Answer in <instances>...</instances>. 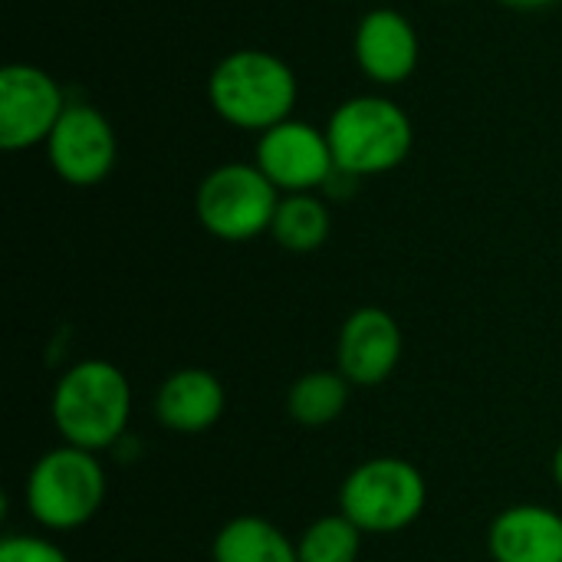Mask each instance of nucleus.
Masks as SVG:
<instances>
[{
    "label": "nucleus",
    "mask_w": 562,
    "mask_h": 562,
    "mask_svg": "<svg viewBox=\"0 0 562 562\" xmlns=\"http://www.w3.org/2000/svg\"><path fill=\"white\" fill-rule=\"evenodd\" d=\"M63 86L40 66L10 63L0 69V145L23 151L46 145L66 112Z\"/></svg>",
    "instance_id": "nucleus-7"
},
{
    "label": "nucleus",
    "mask_w": 562,
    "mask_h": 562,
    "mask_svg": "<svg viewBox=\"0 0 562 562\" xmlns=\"http://www.w3.org/2000/svg\"><path fill=\"white\" fill-rule=\"evenodd\" d=\"M362 537L366 533L346 514H333L303 530V537L296 540V553L300 562H359Z\"/></svg>",
    "instance_id": "nucleus-17"
},
{
    "label": "nucleus",
    "mask_w": 562,
    "mask_h": 562,
    "mask_svg": "<svg viewBox=\"0 0 562 562\" xmlns=\"http://www.w3.org/2000/svg\"><path fill=\"white\" fill-rule=\"evenodd\" d=\"M553 477H557V484L562 487V445L560 451H557V458H553Z\"/></svg>",
    "instance_id": "nucleus-20"
},
{
    "label": "nucleus",
    "mask_w": 562,
    "mask_h": 562,
    "mask_svg": "<svg viewBox=\"0 0 562 562\" xmlns=\"http://www.w3.org/2000/svg\"><path fill=\"white\" fill-rule=\"evenodd\" d=\"M227 395L214 372L178 369L155 395V418L175 435H204L224 415Z\"/></svg>",
    "instance_id": "nucleus-12"
},
{
    "label": "nucleus",
    "mask_w": 562,
    "mask_h": 562,
    "mask_svg": "<svg viewBox=\"0 0 562 562\" xmlns=\"http://www.w3.org/2000/svg\"><path fill=\"white\" fill-rule=\"evenodd\" d=\"M504 7H514V10H547L560 0H501Z\"/></svg>",
    "instance_id": "nucleus-19"
},
{
    "label": "nucleus",
    "mask_w": 562,
    "mask_h": 562,
    "mask_svg": "<svg viewBox=\"0 0 562 562\" xmlns=\"http://www.w3.org/2000/svg\"><path fill=\"white\" fill-rule=\"evenodd\" d=\"M352 53L359 69L379 82V86H402L415 69L422 56L418 33L412 20L402 10L375 7L369 10L352 36Z\"/></svg>",
    "instance_id": "nucleus-11"
},
{
    "label": "nucleus",
    "mask_w": 562,
    "mask_h": 562,
    "mask_svg": "<svg viewBox=\"0 0 562 562\" xmlns=\"http://www.w3.org/2000/svg\"><path fill=\"white\" fill-rule=\"evenodd\" d=\"M296 95V72L286 59L267 49H234L211 69L207 79L211 109L227 125L257 135L293 119Z\"/></svg>",
    "instance_id": "nucleus-1"
},
{
    "label": "nucleus",
    "mask_w": 562,
    "mask_h": 562,
    "mask_svg": "<svg viewBox=\"0 0 562 562\" xmlns=\"http://www.w3.org/2000/svg\"><path fill=\"white\" fill-rule=\"evenodd\" d=\"M428 504L425 474L405 458H369L339 487V514L366 537H385L412 527Z\"/></svg>",
    "instance_id": "nucleus-4"
},
{
    "label": "nucleus",
    "mask_w": 562,
    "mask_h": 562,
    "mask_svg": "<svg viewBox=\"0 0 562 562\" xmlns=\"http://www.w3.org/2000/svg\"><path fill=\"white\" fill-rule=\"evenodd\" d=\"M214 562H300L296 543L263 517H237L221 527L211 547Z\"/></svg>",
    "instance_id": "nucleus-14"
},
{
    "label": "nucleus",
    "mask_w": 562,
    "mask_h": 562,
    "mask_svg": "<svg viewBox=\"0 0 562 562\" xmlns=\"http://www.w3.org/2000/svg\"><path fill=\"white\" fill-rule=\"evenodd\" d=\"M280 198L283 194L254 161H231L204 175V181L198 184L194 211L211 237L244 244L270 234Z\"/></svg>",
    "instance_id": "nucleus-6"
},
{
    "label": "nucleus",
    "mask_w": 562,
    "mask_h": 562,
    "mask_svg": "<svg viewBox=\"0 0 562 562\" xmlns=\"http://www.w3.org/2000/svg\"><path fill=\"white\" fill-rule=\"evenodd\" d=\"M254 165L273 181L280 194H313L336 175L326 128L303 119H286L257 138Z\"/></svg>",
    "instance_id": "nucleus-8"
},
{
    "label": "nucleus",
    "mask_w": 562,
    "mask_h": 562,
    "mask_svg": "<svg viewBox=\"0 0 562 562\" xmlns=\"http://www.w3.org/2000/svg\"><path fill=\"white\" fill-rule=\"evenodd\" d=\"M46 158L66 184L95 188L115 168L119 158L115 128L95 105L69 102L46 142Z\"/></svg>",
    "instance_id": "nucleus-9"
},
{
    "label": "nucleus",
    "mask_w": 562,
    "mask_h": 562,
    "mask_svg": "<svg viewBox=\"0 0 562 562\" xmlns=\"http://www.w3.org/2000/svg\"><path fill=\"white\" fill-rule=\"evenodd\" d=\"M349 379L339 369L306 372L290 385L286 412L300 428H326L333 425L349 405Z\"/></svg>",
    "instance_id": "nucleus-16"
},
{
    "label": "nucleus",
    "mask_w": 562,
    "mask_h": 562,
    "mask_svg": "<svg viewBox=\"0 0 562 562\" xmlns=\"http://www.w3.org/2000/svg\"><path fill=\"white\" fill-rule=\"evenodd\" d=\"M336 171L372 178L398 168L415 145L408 112L385 95H352L326 122Z\"/></svg>",
    "instance_id": "nucleus-3"
},
{
    "label": "nucleus",
    "mask_w": 562,
    "mask_h": 562,
    "mask_svg": "<svg viewBox=\"0 0 562 562\" xmlns=\"http://www.w3.org/2000/svg\"><path fill=\"white\" fill-rule=\"evenodd\" d=\"M105 504V468L92 451H46L26 477V510L46 530L86 527Z\"/></svg>",
    "instance_id": "nucleus-5"
},
{
    "label": "nucleus",
    "mask_w": 562,
    "mask_h": 562,
    "mask_svg": "<svg viewBox=\"0 0 562 562\" xmlns=\"http://www.w3.org/2000/svg\"><path fill=\"white\" fill-rule=\"evenodd\" d=\"M494 562H562V517L540 504L504 510L487 533Z\"/></svg>",
    "instance_id": "nucleus-13"
},
{
    "label": "nucleus",
    "mask_w": 562,
    "mask_h": 562,
    "mask_svg": "<svg viewBox=\"0 0 562 562\" xmlns=\"http://www.w3.org/2000/svg\"><path fill=\"white\" fill-rule=\"evenodd\" d=\"M402 362V326L392 313L379 306L356 310L336 342V369L349 379V385L372 389L392 379Z\"/></svg>",
    "instance_id": "nucleus-10"
},
{
    "label": "nucleus",
    "mask_w": 562,
    "mask_h": 562,
    "mask_svg": "<svg viewBox=\"0 0 562 562\" xmlns=\"http://www.w3.org/2000/svg\"><path fill=\"white\" fill-rule=\"evenodd\" d=\"M49 412L63 445L99 454L128 428L132 385L119 366L86 359L56 382Z\"/></svg>",
    "instance_id": "nucleus-2"
},
{
    "label": "nucleus",
    "mask_w": 562,
    "mask_h": 562,
    "mask_svg": "<svg viewBox=\"0 0 562 562\" xmlns=\"http://www.w3.org/2000/svg\"><path fill=\"white\" fill-rule=\"evenodd\" d=\"M451 3H458V0H451Z\"/></svg>",
    "instance_id": "nucleus-21"
},
{
    "label": "nucleus",
    "mask_w": 562,
    "mask_h": 562,
    "mask_svg": "<svg viewBox=\"0 0 562 562\" xmlns=\"http://www.w3.org/2000/svg\"><path fill=\"white\" fill-rule=\"evenodd\" d=\"M0 562H69L66 553L40 537H7L0 543Z\"/></svg>",
    "instance_id": "nucleus-18"
},
{
    "label": "nucleus",
    "mask_w": 562,
    "mask_h": 562,
    "mask_svg": "<svg viewBox=\"0 0 562 562\" xmlns=\"http://www.w3.org/2000/svg\"><path fill=\"white\" fill-rule=\"evenodd\" d=\"M333 217L323 198L313 194H283L270 224V237L290 254H313L329 240Z\"/></svg>",
    "instance_id": "nucleus-15"
}]
</instances>
